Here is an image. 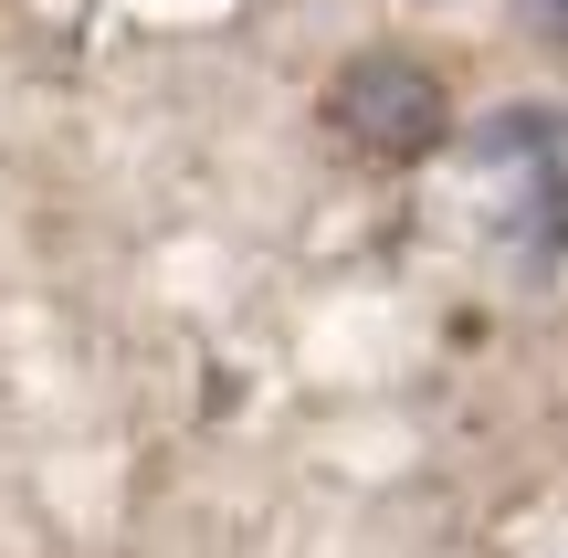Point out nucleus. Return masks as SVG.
<instances>
[{
	"mask_svg": "<svg viewBox=\"0 0 568 558\" xmlns=\"http://www.w3.org/2000/svg\"><path fill=\"white\" fill-rule=\"evenodd\" d=\"M326 126H337L358 159L410 169V159H432V148L453 138V84H443V63L400 53V42H368V53H347L337 84H326Z\"/></svg>",
	"mask_w": 568,
	"mask_h": 558,
	"instance_id": "1",
	"label": "nucleus"
},
{
	"mask_svg": "<svg viewBox=\"0 0 568 558\" xmlns=\"http://www.w3.org/2000/svg\"><path fill=\"white\" fill-rule=\"evenodd\" d=\"M516 21H527L537 42H558V53H568V0H516Z\"/></svg>",
	"mask_w": 568,
	"mask_h": 558,
	"instance_id": "2",
	"label": "nucleus"
}]
</instances>
